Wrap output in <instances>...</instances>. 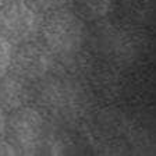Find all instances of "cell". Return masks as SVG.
Masks as SVG:
<instances>
[{
  "mask_svg": "<svg viewBox=\"0 0 156 156\" xmlns=\"http://www.w3.org/2000/svg\"><path fill=\"white\" fill-rule=\"evenodd\" d=\"M38 39L53 56H73L84 43V20L80 18L73 10L66 7L43 13Z\"/></svg>",
  "mask_w": 156,
  "mask_h": 156,
  "instance_id": "cell-1",
  "label": "cell"
},
{
  "mask_svg": "<svg viewBox=\"0 0 156 156\" xmlns=\"http://www.w3.org/2000/svg\"><path fill=\"white\" fill-rule=\"evenodd\" d=\"M42 14L28 0H17L0 9V35L13 46L36 41Z\"/></svg>",
  "mask_w": 156,
  "mask_h": 156,
  "instance_id": "cell-2",
  "label": "cell"
},
{
  "mask_svg": "<svg viewBox=\"0 0 156 156\" xmlns=\"http://www.w3.org/2000/svg\"><path fill=\"white\" fill-rule=\"evenodd\" d=\"M45 121L41 112L29 106L20 107L7 117V140L14 145L18 153L31 155L43 141Z\"/></svg>",
  "mask_w": 156,
  "mask_h": 156,
  "instance_id": "cell-3",
  "label": "cell"
},
{
  "mask_svg": "<svg viewBox=\"0 0 156 156\" xmlns=\"http://www.w3.org/2000/svg\"><path fill=\"white\" fill-rule=\"evenodd\" d=\"M55 64V56L38 39L13 46L9 73L21 77L28 82L43 80Z\"/></svg>",
  "mask_w": 156,
  "mask_h": 156,
  "instance_id": "cell-4",
  "label": "cell"
},
{
  "mask_svg": "<svg viewBox=\"0 0 156 156\" xmlns=\"http://www.w3.org/2000/svg\"><path fill=\"white\" fill-rule=\"evenodd\" d=\"M32 99V89L29 82L21 77L7 73L0 78V106L6 113L17 110L20 107L28 106Z\"/></svg>",
  "mask_w": 156,
  "mask_h": 156,
  "instance_id": "cell-5",
  "label": "cell"
},
{
  "mask_svg": "<svg viewBox=\"0 0 156 156\" xmlns=\"http://www.w3.org/2000/svg\"><path fill=\"white\" fill-rule=\"evenodd\" d=\"M70 4L81 20H99L109 14L112 0H71Z\"/></svg>",
  "mask_w": 156,
  "mask_h": 156,
  "instance_id": "cell-6",
  "label": "cell"
},
{
  "mask_svg": "<svg viewBox=\"0 0 156 156\" xmlns=\"http://www.w3.org/2000/svg\"><path fill=\"white\" fill-rule=\"evenodd\" d=\"M11 52H13V45L0 35V78L9 73Z\"/></svg>",
  "mask_w": 156,
  "mask_h": 156,
  "instance_id": "cell-7",
  "label": "cell"
},
{
  "mask_svg": "<svg viewBox=\"0 0 156 156\" xmlns=\"http://www.w3.org/2000/svg\"><path fill=\"white\" fill-rule=\"evenodd\" d=\"M41 14L53 11V10L64 9L66 6L71 3V0H28Z\"/></svg>",
  "mask_w": 156,
  "mask_h": 156,
  "instance_id": "cell-8",
  "label": "cell"
},
{
  "mask_svg": "<svg viewBox=\"0 0 156 156\" xmlns=\"http://www.w3.org/2000/svg\"><path fill=\"white\" fill-rule=\"evenodd\" d=\"M0 155H18V151L14 148V145L9 140L0 138Z\"/></svg>",
  "mask_w": 156,
  "mask_h": 156,
  "instance_id": "cell-9",
  "label": "cell"
},
{
  "mask_svg": "<svg viewBox=\"0 0 156 156\" xmlns=\"http://www.w3.org/2000/svg\"><path fill=\"white\" fill-rule=\"evenodd\" d=\"M6 124H7V116L6 112L2 106H0V138H3L6 134Z\"/></svg>",
  "mask_w": 156,
  "mask_h": 156,
  "instance_id": "cell-10",
  "label": "cell"
},
{
  "mask_svg": "<svg viewBox=\"0 0 156 156\" xmlns=\"http://www.w3.org/2000/svg\"><path fill=\"white\" fill-rule=\"evenodd\" d=\"M11 2H17V0H0V6L7 4V3H11Z\"/></svg>",
  "mask_w": 156,
  "mask_h": 156,
  "instance_id": "cell-11",
  "label": "cell"
}]
</instances>
